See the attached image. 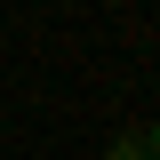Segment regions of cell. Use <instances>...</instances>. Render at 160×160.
<instances>
[{"label": "cell", "mask_w": 160, "mask_h": 160, "mask_svg": "<svg viewBox=\"0 0 160 160\" xmlns=\"http://www.w3.org/2000/svg\"><path fill=\"white\" fill-rule=\"evenodd\" d=\"M104 160H152V152H144V128H120V136L104 144Z\"/></svg>", "instance_id": "1"}, {"label": "cell", "mask_w": 160, "mask_h": 160, "mask_svg": "<svg viewBox=\"0 0 160 160\" xmlns=\"http://www.w3.org/2000/svg\"><path fill=\"white\" fill-rule=\"evenodd\" d=\"M144 152H152V160H160V120H152V128H144Z\"/></svg>", "instance_id": "2"}]
</instances>
